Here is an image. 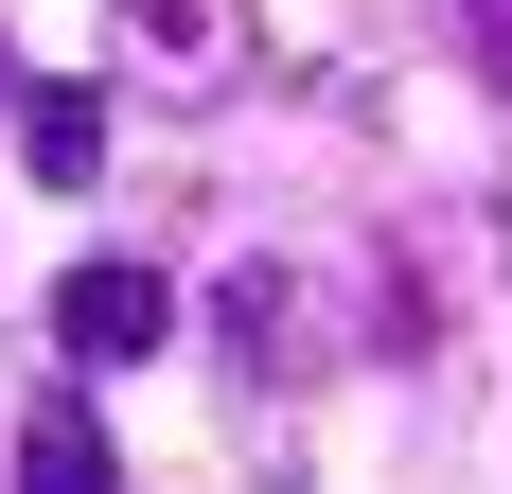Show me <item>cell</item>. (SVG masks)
I'll return each instance as SVG.
<instances>
[{"instance_id": "277c9868", "label": "cell", "mask_w": 512, "mask_h": 494, "mask_svg": "<svg viewBox=\"0 0 512 494\" xmlns=\"http://www.w3.org/2000/svg\"><path fill=\"white\" fill-rule=\"evenodd\" d=\"M212 318H230V371H265V389H283V371L318 353V318H301V265H283V247H248V265L212 283Z\"/></svg>"}, {"instance_id": "3957f363", "label": "cell", "mask_w": 512, "mask_h": 494, "mask_svg": "<svg viewBox=\"0 0 512 494\" xmlns=\"http://www.w3.org/2000/svg\"><path fill=\"white\" fill-rule=\"evenodd\" d=\"M106 142H124V106H106V71H53V89H18V159H36V195H89Z\"/></svg>"}, {"instance_id": "8992f818", "label": "cell", "mask_w": 512, "mask_h": 494, "mask_svg": "<svg viewBox=\"0 0 512 494\" xmlns=\"http://www.w3.org/2000/svg\"><path fill=\"white\" fill-rule=\"evenodd\" d=\"M460 36H477V71L512 89V0H460Z\"/></svg>"}, {"instance_id": "5b68a950", "label": "cell", "mask_w": 512, "mask_h": 494, "mask_svg": "<svg viewBox=\"0 0 512 494\" xmlns=\"http://www.w3.org/2000/svg\"><path fill=\"white\" fill-rule=\"evenodd\" d=\"M18 494H124V459H106V424H89V389H53L36 424H18Z\"/></svg>"}, {"instance_id": "7a4b0ae2", "label": "cell", "mask_w": 512, "mask_h": 494, "mask_svg": "<svg viewBox=\"0 0 512 494\" xmlns=\"http://www.w3.org/2000/svg\"><path fill=\"white\" fill-rule=\"evenodd\" d=\"M159 336H177V283H159V265H124V247L53 283V353H71V371H124V353H159Z\"/></svg>"}, {"instance_id": "6da1fadb", "label": "cell", "mask_w": 512, "mask_h": 494, "mask_svg": "<svg viewBox=\"0 0 512 494\" xmlns=\"http://www.w3.org/2000/svg\"><path fill=\"white\" fill-rule=\"evenodd\" d=\"M106 53L142 89H248V0H106Z\"/></svg>"}, {"instance_id": "52a82bcc", "label": "cell", "mask_w": 512, "mask_h": 494, "mask_svg": "<svg viewBox=\"0 0 512 494\" xmlns=\"http://www.w3.org/2000/svg\"><path fill=\"white\" fill-rule=\"evenodd\" d=\"M0 106H18V71H0Z\"/></svg>"}]
</instances>
